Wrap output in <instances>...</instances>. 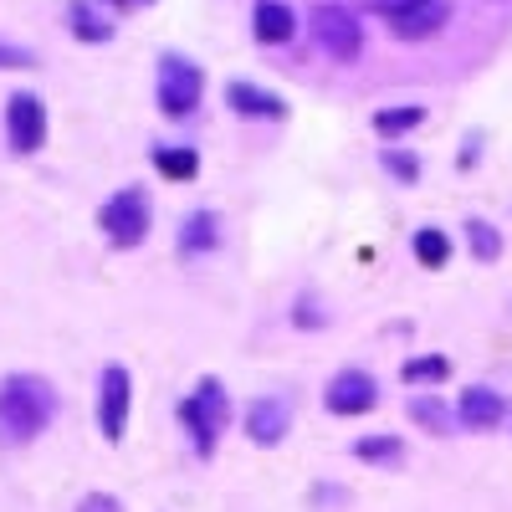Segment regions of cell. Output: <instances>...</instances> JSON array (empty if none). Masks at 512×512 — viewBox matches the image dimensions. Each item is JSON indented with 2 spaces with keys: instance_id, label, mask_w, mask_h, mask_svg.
<instances>
[{
  "instance_id": "e0dca14e",
  "label": "cell",
  "mask_w": 512,
  "mask_h": 512,
  "mask_svg": "<svg viewBox=\"0 0 512 512\" xmlns=\"http://www.w3.org/2000/svg\"><path fill=\"white\" fill-rule=\"evenodd\" d=\"M154 164H159V175H169V180H190L200 169L195 149H154Z\"/></svg>"
},
{
  "instance_id": "484cf974",
  "label": "cell",
  "mask_w": 512,
  "mask_h": 512,
  "mask_svg": "<svg viewBox=\"0 0 512 512\" xmlns=\"http://www.w3.org/2000/svg\"><path fill=\"white\" fill-rule=\"evenodd\" d=\"M384 164H390L395 175H405V180H415V175H420V164H415V159H405V154H384Z\"/></svg>"
},
{
  "instance_id": "d6986e66",
  "label": "cell",
  "mask_w": 512,
  "mask_h": 512,
  "mask_svg": "<svg viewBox=\"0 0 512 512\" xmlns=\"http://www.w3.org/2000/svg\"><path fill=\"white\" fill-rule=\"evenodd\" d=\"M354 456L359 461H400V436H364V441H354Z\"/></svg>"
},
{
  "instance_id": "d4e9b609",
  "label": "cell",
  "mask_w": 512,
  "mask_h": 512,
  "mask_svg": "<svg viewBox=\"0 0 512 512\" xmlns=\"http://www.w3.org/2000/svg\"><path fill=\"white\" fill-rule=\"evenodd\" d=\"M77 512H123V507H118V497L93 492V497H82V507H77Z\"/></svg>"
},
{
  "instance_id": "603a6c76",
  "label": "cell",
  "mask_w": 512,
  "mask_h": 512,
  "mask_svg": "<svg viewBox=\"0 0 512 512\" xmlns=\"http://www.w3.org/2000/svg\"><path fill=\"white\" fill-rule=\"evenodd\" d=\"M21 67H36V57L26 47H6V41H0V72H21Z\"/></svg>"
},
{
  "instance_id": "3957f363",
  "label": "cell",
  "mask_w": 512,
  "mask_h": 512,
  "mask_svg": "<svg viewBox=\"0 0 512 512\" xmlns=\"http://www.w3.org/2000/svg\"><path fill=\"white\" fill-rule=\"evenodd\" d=\"M313 41L333 62H354L364 52V26L349 6H318L313 11Z\"/></svg>"
},
{
  "instance_id": "6da1fadb",
  "label": "cell",
  "mask_w": 512,
  "mask_h": 512,
  "mask_svg": "<svg viewBox=\"0 0 512 512\" xmlns=\"http://www.w3.org/2000/svg\"><path fill=\"white\" fill-rule=\"evenodd\" d=\"M57 415V390L41 374H6L0 379V441H31L52 425Z\"/></svg>"
},
{
  "instance_id": "9a60e30c",
  "label": "cell",
  "mask_w": 512,
  "mask_h": 512,
  "mask_svg": "<svg viewBox=\"0 0 512 512\" xmlns=\"http://www.w3.org/2000/svg\"><path fill=\"white\" fill-rule=\"evenodd\" d=\"M221 241V221H216V210H195V216L185 221L180 231V251H210Z\"/></svg>"
},
{
  "instance_id": "cb8c5ba5",
  "label": "cell",
  "mask_w": 512,
  "mask_h": 512,
  "mask_svg": "<svg viewBox=\"0 0 512 512\" xmlns=\"http://www.w3.org/2000/svg\"><path fill=\"white\" fill-rule=\"evenodd\" d=\"M420 6V0H369V11H379V16H405V11H415Z\"/></svg>"
},
{
  "instance_id": "30bf717a",
  "label": "cell",
  "mask_w": 512,
  "mask_h": 512,
  "mask_svg": "<svg viewBox=\"0 0 512 512\" xmlns=\"http://www.w3.org/2000/svg\"><path fill=\"white\" fill-rule=\"evenodd\" d=\"M502 415H507V400L487 390V384H472L461 395V425H472V431H492V425H502Z\"/></svg>"
},
{
  "instance_id": "9c48e42d",
  "label": "cell",
  "mask_w": 512,
  "mask_h": 512,
  "mask_svg": "<svg viewBox=\"0 0 512 512\" xmlns=\"http://www.w3.org/2000/svg\"><path fill=\"white\" fill-rule=\"evenodd\" d=\"M287 425H292V410H287L282 400H256V405L246 410V436H251L256 446H277V441L287 436Z\"/></svg>"
},
{
  "instance_id": "4316f807",
  "label": "cell",
  "mask_w": 512,
  "mask_h": 512,
  "mask_svg": "<svg viewBox=\"0 0 512 512\" xmlns=\"http://www.w3.org/2000/svg\"><path fill=\"white\" fill-rule=\"evenodd\" d=\"M103 6H113V11H144V6H154V0H103Z\"/></svg>"
},
{
  "instance_id": "ba28073f",
  "label": "cell",
  "mask_w": 512,
  "mask_h": 512,
  "mask_svg": "<svg viewBox=\"0 0 512 512\" xmlns=\"http://www.w3.org/2000/svg\"><path fill=\"white\" fill-rule=\"evenodd\" d=\"M128 369L123 364H108L103 369V395H98V425H103V436L108 441H123L128 431Z\"/></svg>"
},
{
  "instance_id": "7402d4cb",
  "label": "cell",
  "mask_w": 512,
  "mask_h": 512,
  "mask_svg": "<svg viewBox=\"0 0 512 512\" xmlns=\"http://www.w3.org/2000/svg\"><path fill=\"white\" fill-rule=\"evenodd\" d=\"M446 369H451V364H446L441 354H431V359H410V364H405V379H410V384H420V379H446Z\"/></svg>"
},
{
  "instance_id": "8992f818",
  "label": "cell",
  "mask_w": 512,
  "mask_h": 512,
  "mask_svg": "<svg viewBox=\"0 0 512 512\" xmlns=\"http://www.w3.org/2000/svg\"><path fill=\"white\" fill-rule=\"evenodd\" d=\"M6 139H11L16 154H36L41 144H47V108H41V98L16 93L6 103Z\"/></svg>"
},
{
  "instance_id": "7a4b0ae2",
  "label": "cell",
  "mask_w": 512,
  "mask_h": 512,
  "mask_svg": "<svg viewBox=\"0 0 512 512\" xmlns=\"http://www.w3.org/2000/svg\"><path fill=\"white\" fill-rule=\"evenodd\" d=\"M180 415H185V425H190L200 456L216 451V436H221V425H226V415H231V400H226V390H221V379H200L195 390H190V400L180 405Z\"/></svg>"
},
{
  "instance_id": "8fae6325",
  "label": "cell",
  "mask_w": 512,
  "mask_h": 512,
  "mask_svg": "<svg viewBox=\"0 0 512 512\" xmlns=\"http://www.w3.org/2000/svg\"><path fill=\"white\" fill-rule=\"evenodd\" d=\"M446 16H451L446 0H420L415 11H405V16H395V21H390V31H395V41H420V36L441 31V26H446Z\"/></svg>"
},
{
  "instance_id": "5b68a950",
  "label": "cell",
  "mask_w": 512,
  "mask_h": 512,
  "mask_svg": "<svg viewBox=\"0 0 512 512\" xmlns=\"http://www.w3.org/2000/svg\"><path fill=\"white\" fill-rule=\"evenodd\" d=\"M98 226L108 231V241L113 246H139L144 241V231H149V200H144V190H118L103 210H98Z\"/></svg>"
},
{
  "instance_id": "277c9868",
  "label": "cell",
  "mask_w": 512,
  "mask_h": 512,
  "mask_svg": "<svg viewBox=\"0 0 512 512\" xmlns=\"http://www.w3.org/2000/svg\"><path fill=\"white\" fill-rule=\"evenodd\" d=\"M200 93H205L200 67L169 52V57L159 62V108H164L169 118H185V113H195V108H200Z\"/></svg>"
},
{
  "instance_id": "2e32d148",
  "label": "cell",
  "mask_w": 512,
  "mask_h": 512,
  "mask_svg": "<svg viewBox=\"0 0 512 512\" xmlns=\"http://www.w3.org/2000/svg\"><path fill=\"white\" fill-rule=\"evenodd\" d=\"M446 256H451L446 231H436V226L415 231V262H420V267H446Z\"/></svg>"
},
{
  "instance_id": "7c38bea8",
  "label": "cell",
  "mask_w": 512,
  "mask_h": 512,
  "mask_svg": "<svg viewBox=\"0 0 512 512\" xmlns=\"http://www.w3.org/2000/svg\"><path fill=\"white\" fill-rule=\"evenodd\" d=\"M251 31H256V41H267V47H282V41H292V31H297L292 6H282V0H262V6L251 11Z\"/></svg>"
},
{
  "instance_id": "ffe728a7",
  "label": "cell",
  "mask_w": 512,
  "mask_h": 512,
  "mask_svg": "<svg viewBox=\"0 0 512 512\" xmlns=\"http://www.w3.org/2000/svg\"><path fill=\"white\" fill-rule=\"evenodd\" d=\"M410 415L425 425V431H436V436H446V431H451V415H446L436 400H425V395H415V400H410Z\"/></svg>"
},
{
  "instance_id": "5bb4252c",
  "label": "cell",
  "mask_w": 512,
  "mask_h": 512,
  "mask_svg": "<svg viewBox=\"0 0 512 512\" xmlns=\"http://www.w3.org/2000/svg\"><path fill=\"white\" fill-rule=\"evenodd\" d=\"M67 26H72V36H82V41H108V36H113V21L98 16L88 0H72V6H67Z\"/></svg>"
},
{
  "instance_id": "ac0fdd59",
  "label": "cell",
  "mask_w": 512,
  "mask_h": 512,
  "mask_svg": "<svg viewBox=\"0 0 512 512\" xmlns=\"http://www.w3.org/2000/svg\"><path fill=\"white\" fill-rule=\"evenodd\" d=\"M420 118H425V108L405 103V108H384V113H374V128H379L384 139H390V134H410V128H415Z\"/></svg>"
},
{
  "instance_id": "4fadbf2b",
  "label": "cell",
  "mask_w": 512,
  "mask_h": 512,
  "mask_svg": "<svg viewBox=\"0 0 512 512\" xmlns=\"http://www.w3.org/2000/svg\"><path fill=\"white\" fill-rule=\"evenodd\" d=\"M226 103H231L236 113H246V118H282V113H287L282 98H272V93H262V88H251V82H231V88H226Z\"/></svg>"
},
{
  "instance_id": "52a82bcc",
  "label": "cell",
  "mask_w": 512,
  "mask_h": 512,
  "mask_svg": "<svg viewBox=\"0 0 512 512\" xmlns=\"http://www.w3.org/2000/svg\"><path fill=\"white\" fill-rule=\"evenodd\" d=\"M323 400H328L333 415H364V410H374V400H379L374 374H364V369L333 374V379H328V390H323Z\"/></svg>"
},
{
  "instance_id": "44dd1931",
  "label": "cell",
  "mask_w": 512,
  "mask_h": 512,
  "mask_svg": "<svg viewBox=\"0 0 512 512\" xmlns=\"http://www.w3.org/2000/svg\"><path fill=\"white\" fill-rule=\"evenodd\" d=\"M466 241H472V251L482 256V262H497V256H502V236H497L487 221H472V226H466Z\"/></svg>"
}]
</instances>
